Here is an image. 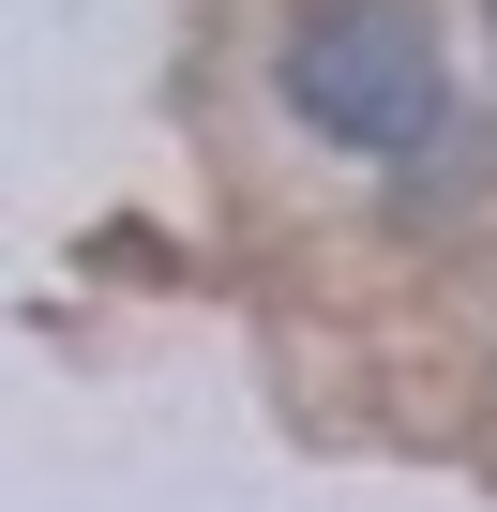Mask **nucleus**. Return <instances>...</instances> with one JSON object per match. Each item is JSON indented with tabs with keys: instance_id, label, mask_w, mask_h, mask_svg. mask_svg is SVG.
<instances>
[{
	"instance_id": "f03ea898",
	"label": "nucleus",
	"mask_w": 497,
	"mask_h": 512,
	"mask_svg": "<svg viewBox=\"0 0 497 512\" xmlns=\"http://www.w3.org/2000/svg\"><path fill=\"white\" fill-rule=\"evenodd\" d=\"M482 16H497V0H482Z\"/></svg>"
},
{
	"instance_id": "f257e3e1",
	"label": "nucleus",
	"mask_w": 497,
	"mask_h": 512,
	"mask_svg": "<svg viewBox=\"0 0 497 512\" xmlns=\"http://www.w3.org/2000/svg\"><path fill=\"white\" fill-rule=\"evenodd\" d=\"M287 106L347 151H422L452 121V76H437V31L407 0H317L287 31Z\"/></svg>"
}]
</instances>
